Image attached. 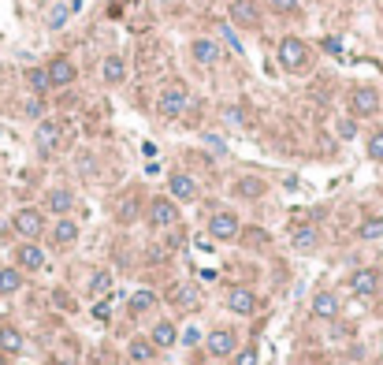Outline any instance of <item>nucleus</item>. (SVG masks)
Here are the masks:
<instances>
[{"label": "nucleus", "instance_id": "f257e3e1", "mask_svg": "<svg viewBox=\"0 0 383 365\" xmlns=\"http://www.w3.org/2000/svg\"><path fill=\"white\" fill-rule=\"evenodd\" d=\"M190 108V90L186 82H168V86L160 90V101H157V112L164 116V120H179L182 112Z\"/></svg>", "mask_w": 383, "mask_h": 365}, {"label": "nucleus", "instance_id": "f03ea898", "mask_svg": "<svg viewBox=\"0 0 383 365\" xmlns=\"http://www.w3.org/2000/svg\"><path fill=\"white\" fill-rule=\"evenodd\" d=\"M276 56H279L283 71H305L309 67V45L302 38H283Z\"/></svg>", "mask_w": 383, "mask_h": 365}, {"label": "nucleus", "instance_id": "7ed1b4c3", "mask_svg": "<svg viewBox=\"0 0 383 365\" xmlns=\"http://www.w3.org/2000/svg\"><path fill=\"white\" fill-rule=\"evenodd\" d=\"M350 112L353 120H369V116L380 112V90L376 86H358L350 94Z\"/></svg>", "mask_w": 383, "mask_h": 365}, {"label": "nucleus", "instance_id": "20e7f679", "mask_svg": "<svg viewBox=\"0 0 383 365\" xmlns=\"http://www.w3.org/2000/svg\"><path fill=\"white\" fill-rule=\"evenodd\" d=\"M12 227L23 235L26 242L41 239V231H45V216H41V209H19V213L12 216Z\"/></svg>", "mask_w": 383, "mask_h": 365}, {"label": "nucleus", "instance_id": "39448f33", "mask_svg": "<svg viewBox=\"0 0 383 365\" xmlns=\"http://www.w3.org/2000/svg\"><path fill=\"white\" fill-rule=\"evenodd\" d=\"M208 235H212L216 242H231V239H239V235H242V220L223 209V213H216L212 220H208Z\"/></svg>", "mask_w": 383, "mask_h": 365}, {"label": "nucleus", "instance_id": "423d86ee", "mask_svg": "<svg viewBox=\"0 0 383 365\" xmlns=\"http://www.w3.org/2000/svg\"><path fill=\"white\" fill-rule=\"evenodd\" d=\"M231 26L257 30L261 26V4L257 0H231Z\"/></svg>", "mask_w": 383, "mask_h": 365}, {"label": "nucleus", "instance_id": "0eeeda50", "mask_svg": "<svg viewBox=\"0 0 383 365\" xmlns=\"http://www.w3.org/2000/svg\"><path fill=\"white\" fill-rule=\"evenodd\" d=\"M149 224L153 227H175L179 224V205L171 198H153L149 202Z\"/></svg>", "mask_w": 383, "mask_h": 365}, {"label": "nucleus", "instance_id": "6e6552de", "mask_svg": "<svg viewBox=\"0 0 383 365\" xmlns=\"http://www.w3.org/2000/svg\"><path fill=\"white\" fill-rule=\"evenodd\" d=\"M205 346H208V354H212V358H231V354L239 351V335L227 332V328H216V332H208Z\"/></svg>", "mask_w": 383, "mask_h": 365}, {"label": "nucleus", "instance_id": "1a4fd4ad", "mask_svg": "<svg viewBox=\"0 0 383 365\" xmlns=\"http://www.w3.org/2000/svg\"><path fill=\"white\" fill-rule=\"evenodd\" d=\"M168 190H171V194H168L171 202H194V198H197V179L186 176V171H171Z\"/></svg>", "mask_w": 383, "mask_h": 365}, {"label": "nucleus", "instance_id": "9d476101", "mask_svg": "<svg viewBox=\"0 0 383 365\" xmlns=\"http://www.w3.org/2000/svg\"><path fill=\"white\" fill-rule=\"evenodd\" d=\"M227 309L239 317H253L257 313V295H253L250 287H231L227 291Z\"/></svg>", "mask_w": 383, "mask_h": 365}, {"label": "nucleus", "instance_id": "9b49d317", "mask_svg": "<svg viewBox=\"0 0 383 365\" xmlns=\"http://www.w3.org/2000/svg\"><path fill=\"white\" fill-rule=\"evenodd\" d=\"M350 291L358 298H372L380 291V269H358L350 276Z\"/></svg>", "mask_w": 383, "mask_h": 365}, {"label": "nucleus", "instance_id": "f8f14e48", "mask_svg": "<svg viewBox=\"0 0 383 365\" xmlns=\"http://www.w3.org/2000/svg\"><path fill=\"white\" fill-rule=\"evenodd\" d=\"M45 71H49V82H52V90H63V86H71V82L78 79V67H75V63H71L67 56H56V60H52Z\"/></svg>", "mask_w": 383, "mask_h": 365}, {"label": "nucleus", "instance_id": "ddd939ff", "mask_svg": "<svg viewBox=\"0 0 383 365\" xmlns=\"http://www.w3.org/2000/svg\"><path fill=\"white\" fill-rule=\"evenodd\" d=\"M60 123L56 120H38V131H34V142H38V153H45L49 157L52 149L60 145Z\"/></svg>", "mask_w": 383, "mask_h": 365}, {"label": "nucleus", "instance_id": "4468645a", "mask_svg": "<svg viewBox=\"0 0 383 365\" xmlns=\"http://www.w3.org/2000/svg\"><path fill=\"white\" fill-rule=\"evenodd\" d=\"M15 261H19V272H38V269H45V250L38 242H23L15 250Z\"/></svg>", "mask_w": 383, "mask_h": 365}, {"label": "nucleus", "instance_id": "2eb2a0df", "mask_svg": "<svg viewBox=\"0 0 383 365\" xmlns=\"http://www.w3.org/2000/svg\"><path fill=\"white\" fill-rule=\"evenodd\" d=\"M190 52H194V60L201 63V67H216L220 63V45H216L212 38H194V45H190Z\"/></svg>", "mask_w": 383, "mask_h": 365}, {"label": "nucleus", "instance_id": "dca6fc26", "mask_svg": "<svg viewBox=\"0 0 383 365\" xmlns=\"http://www.w3.org/2000/svg\"><path fill=\"white\" fill-rule=\"evenodd\" d=\"M290 246H294L298 253H313L316 246H320V231H316V227H309V224L294 227V231H290Z\"/></svg>", "mask_w": 383, "mask_h": 365}, {"label": "nucleus", "instance_id": "f3484780", "mask_svg": "<svg viewBox=\"0 0 383 365\" xmlns=\"http://www.w3.org/2000/svg\"><path fill=\"white\" fill-rule=\"evenodd\" d=\"M45 205H49V213L67 216L71 209H75V194H71L67 187H56V190H49V194H45Z\"/></svg>", "mask_w": 383, "mask_h": 365}, {"label": "nucleus", "instance_id": "a211bd4d", "mask_svg": "<svg viewBox=\"0 0 383 365\" xmlns=\"http://www.w3.org/2000/svg\"><path fill=\"white\" fill-rule=\"evenodd\" d=\"M313 313L320 317V321H335V317H339V298H335L331 291H316L313 295Z\"/></svg>", "mask_w": 383, "mask_h": 365}, {"label": "nucleus", "instance_id": "6ab92c4d", "mask_svg": "<svg viewBox=\"0 0 383 365\" xmlns=\"http://www.w3.org/2000/svg\"><path fill=\"white\" fill-rule=\"evenodd\" d=\"M149 343L157 346V351H164V346H175L179 343V328L171 324V321H157V324H153V332H149Z\"/></svg>", "mask_w": 383, "mask_h": 365}, {"label": "nucleus", "instance_id": "aec40b11", "mask_svg": "<svg viewBox=\"0 0 383 365\" xmlns=\"http://www.w3.org/2000/svg\"><path fill=\"white\" fill-rule=\"evenodd\" d=\"M101 79L108 82V86H120V82H127V63H123V56H108L105 63H101Z\"/></svg>", "mask_w": 383, "mask_h": 365}, {"label": "nucleus", "instance_id": "412c9836", "mask_svg": "<svg viewBox=\"0 0 383 365\" xmlns=\"http://www.w3.org/2000/svg\"><path fill=\"white\" fill-rule=\"evenodd\" d=\"M75 239H78V224L67 220V216H60V220L52 224V242H56V246H71Z\"/></svg>", "mask_w": 383, "mask_h": 365}, {"label": "nucleus", "instance_id": "4be33fe9", "mask_svg": "<svg viewBox=\"0 0 383 365\" xmlns=\"http://www.w3.org/2000/svg\"><path fill=\"white\" fill-rule=\"evenodd\" d=\"M127 354H131V362H134V365H149L153 358H157V346H153L149 340H131Z\"/></svg>", "mask_w": 383, "mask_h": 365}, {"label": "nucleus", "instance_id": "5701e85b", "mask_svg": "<svg viewBox=\"0 0 383 365\" xmlns=\"http://www.w3.org/2000/svg\"><path fill=\"white\" fill-rule=\"evenodd\" d=\"M264 190H268V187H264L261 176H242L239 182H234V194H239V198H250V202H253V198H261Z\"/></svg>", "mask_w": 383, "mask_h": 365}, {"label": "nucleus", "instance_id": "b1692460", "mask_svg": "<svg viewBox=\"0 0 383 365\" xmlns=\"http://www.w3.org/2000/svg\"><path fill=\"white\" fill-rule=\"evenodd\" d=\"M0 351L4 354H23V332L19 328H12V324L0 328Z\"/></svg>", "mask_w": 383, "mask_h": 365}, {"label": "nucleus", "instance_id": "393cba45", "mask_svg": "<svg viewBox=\"0 0 383 365\" xmlns=\"http://www.w3.org/2000/svg\"><path fill=\"white\" fill-rule=\"evenodd\" d=\"M153 306H157V291L142 287V291H134V295H131V313L134 317H138V313H149Z\"/></svg>", "mask_w": 383, "mask_h": 365}, {"label": "nucleus", "instance_id": "a878e982", "mask_svg": "<svg viewBox=\"0 0 383 365\" xmlns=\"http://www.w3.org/2000/svg\"><path fill=\"white\" fill-rule=\"evenodd\" d=\"M26 82H30V90H34V94H49V90H52V82H49V71H45V67H30V71H26Z\"/></svg>", "mask_w": 383, "mask_h": 365}, {"label": "nucleus", "instance_id": "bb28decb", "mask_svg": "<svg viewBox=\"0 0 383 365\" xmlns=\"http://www.w3.org/2000/svg\"><path fill=\"white\" fill-rule=\"evenodd\" d=\"M23 287V272L19 269H0V295H15Z\"/></svg>", "mask_w": 383, "mask_h": 365}, {"label": "nucleus", "instance_id": "cd10ccee", "mask_svg": "<svg viewBox=\"0 0 383 365\" xmlns=\"http://www.w3.org/2000/svg\"><path fill=\"white\" fill-rule=\"evenodd\" d=\"M358 235L364 242H376V239H383V216H369L361 227H358Z\"/></svg>", "mask_w": 383, "mask_h": 365}, {"label": "nucleus", "instance_id": "c85d7f7f", "mask_svg": "<svg viewBox=\"0 0 383 365\" xmlns=\"http://www.w3.org/2000/svg\"><path fill=\"white\" fill-rule=\"evenodd\" d=\"M268 8L276 15H298L302 12V0H268Z\"/></svg>", "mask_w": 383, "mask_h": 365}, {"label": "nucleus", "instance_id": "c756f323", "mask_svg": "<svg viewBox=\"0 0 383 365\" xmlns=\"http://www.w3.org/2000/svg\"><path fill=\"white\" fill-rule=\"evenodd\" d=\"M108 287H112V272H94V280H89V295H108Z\"/></svg>", "mask_w": 383, "mask_h": 365}, {"label": "nucleus", "instance_id": "7c9ffc66", "mask_svg": "<svg viewBox=\"0 0 383 365\" xmlns=\"http://www.w3.org/2000/svg\"><path fill=\"white\" fill-rule=\"evenodd\" d=\"M116 216H120V224H134V216H138V198H127V202L116 209Z\"/></svg>", "mask_w": 383, "mask_h": 365}, {"label": "nucleus", "instance_id": "2f4dec72", "mask_svg": "<svg viewBox=\"0 0 383 365\" xmlns=\"http://www.w3.org/2000/svg\"><path fill=\"white\" fill-rule=\"evenodd\" d=\"M171 298H175L179 306H186V309H190V306L197 302V291L190 287V284H182V287H175V295H171Z\"/></svg>", "mask_w": 383, "mask_h": 365}, {"label": "nucleus", "instance_id": "473e14b6", "mask_svg": "<svg viewBox=\"0 0 383 365\" xmlns=\"http://www.w3.org/2000/svg\"><path fill=\"white\" fill-rule=\"evenodd\" d=\"M67 15H71V8H67V4L52 8V15H49V26H52V30H60V26H67Z\"/></svg>", "mask_w": 383, "mask_h": 365}, {"label": "nucleus", "instance_id": "72a5a7b5", "mask_svg": "<svg viewBox=\"0 0 383 365\" xmlns=\"http://www.w3.org/2000/svg\"><path fill=\"white\" fill-rule=\"evenodd\" d=\"M23 112L30 116V120H45V101H41L38 94H34L30 101H26V108H23Z\"/></svg>", "mask_w": 383, "mask_h": 365}, {"label": "nucleus", "instance_id": "f704fd0d", "mask_svg": "<svg viewBox=\"0 0 383 365\" xmlns=\"http://www.w3.org/2000/svg\"><path fill=\"white\" fill-rule=\"evenodd\" d=\"M261 362V354L253 351V346H245V351H234V362L231 365H257Z\"/></svg>", "mask_w": 383, "mask_h": 365}, {"label": "nucleus", "instance_id": "c9c22d12", "mask_svg": "<svg viewBox=\"0 0 383 365\" xmlns=\"http://www.w3.org/2000/svg\"><path fill=\"white\" fill-rule=\"evenodd\" d=\"M369 157L383 164V131H376V134L369 138Z\"/></svg>", "mask_w": 383, "mask_h": 365}, {"label": "nucleus", "instance_id": "e433bc0d", "mask_svg": "<svg viewBox=\"0 0 383 365\" xmlns=\"http://www.w3.org/2000/svg\"><path fill=\"white\" fill-rule=\"evenodd\" d=\"M220 38H223L227 45H231V49H234V52H242V41H239V38H234L231 23H220Z\"/></svg>", "mask_w": 383, "mask_h": 365}, {"label": "nucleus", "instance_id": "4c0bfd02", "mask_svg": "<svg viewBox=\"0 0 383 365\" xmlns=\"http://www.w3.org/2000/svg\"><path fill=\"white\" fill-rule=\"evenodd\" d=\"M245 242H250V246H264V242H268V231H261V227H250Z\"/></svg>", "mask_w": 383, "mask_h": 365}, {"label": "nucleus", "instance_id": "58836bf2", "mask_svg": "<svg viewBox=\"0 0 383 365\" xmlns=\"http://www.w3.org/2000/svg\"><path fill=\"white\" fill-rule=\"evenodd\" d=\"M223 120H227V123H234V127H242V123H245V116H242V108H223Z\"/></svg>", "mask_w": 383, "mask_h": 365}, {"label": "nucleus", "instance_id": "ea45409f", "mask_svg": "<svg viewBox=\"0 0 383 365\" xmlns=\"http://www.w3.org/2000/svg\"><path fill=\"white\" fill-rule=\"evenodd\" d=\"M179 343H186V346H197V343H201V332H197V328H186Z\"/></svg>", "mask_w": 383, "mask_h": 365}, {"label": "nucleus", "instance_id": "a19ab883", "mask_svg": "<svg viewBox=\"0 0 383 365\" xmlns=\"http://www.w3.org/2000/svg\"><path fill=\"white\" fill-rule=\"evenodd\" d=\"M339 134H342V138H353V134H358V123H353V120H342L339 123Z\"/></svg>", "mask_w": 383, "mask_h": 365}, {"label": "nucleus", "instance_id": "79ce46f5", "mask_svg": "<svg viewBox=\"0 0 383 365\" xmlns=\"http://www.w3.org/2000/svg\"><path fill=\"white\" fill-rule=\"evenodd\" d=\"M324 49H327V52H331V56H342V45H339V41H335V38H327V41H324Z\"/></svg>", "mask_w": 383, "mask_h": 365}]
</instances>
